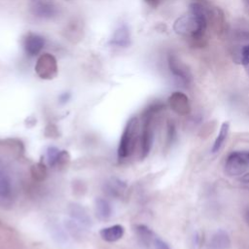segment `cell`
<instances>
[{"instance_id":"4316f807","label":"cell","mask_w":249,"mask_h":249,"mask_svg":"<svg viewBox=\"0 0 249 249\" xmlns=\"http://www.w3.org/2000/svg\"><path fill=\"white\" fill-rule=\"evenodd\" d=\"M240 182L243 184H249V173L243 174L240 178Z\"/></svg>"},{"instance_id":"8fae6325","label":"cell","mask_w":249,"mask_h":249,"mask_svg":"<svg viewBox=\"0 0 249 249\" xmlns=\"http://www.w3.org/2000/svg\"><path fill=\"white\" fill-rule=\"evenodd\" d=\"M124 234V228L122 225H113L103 228L99 231L100 237L107 242H116L120 240Z\"/></svg>"},{"instance_id":"ffe728a7","label":"cell","mask_w":249,"mask_h":249,"mask_svg":"<svg viewBox=\"0 0 249 249\" xmlns=\"http://www.w3.org/2000/svg\"><path fill=\"white\" fill-rule=\"evenodd\" d=\"M65 227L67 229V231L74 236H79V235H83V231L85 229L84 227H82L80 224H78L76 221H74L73 219L67 220L65 223Z\"/></svg>"},{"instance_id":"ac0fdd59","label":"cell","mask_w":249,"mask_h":249,"mask_svg":"<svg viewBox=\"0 0 249 249\" xmlns=\"http://www.w3.org/2000/svg\"><path fill=\"white\" fill-rule=\"evenodd\" d=\"M135 231H136L137 235L139 236V238L145 245H150L153 241V238L156 235L153 232V231L145 225H137L135 227Z\"/></svg>"},{"instance_id":"484cf974","label":"cell","mask_w":249,"mask_h":249,"mask_svg":"<svg viewBox=\"0 0 249 249\" xmlns=\"http://www.w3.org/2000/svg\"><path fill=\"white\" fill-rule=\"evenodd\" d=\"M70 93L69 92H63L62 94L59 95L58 97V100H59V103L61 104H65L69 99H70Z\"/></svg>"},{"instance_id":"30bf717a","label":"cell","mask_w":249,"mask_h":249,"mask_svg":"<svg viewBox=\"0 0 249 249\" xmlns=\"http://www.w3.org/2000/svg\"><path fill=\"white\" fill-rule=\"evenodd\" d=\"M68 213L71 219L76 221L85 229H89L92 226L90 216L87 210L79 203H70L68 206Z\"/></svg>"},{"instance_id":"e0dca14e","label":"cell","mask_w":249,"mask_h":249,"mask_svg":"<svg viewBox=\"0 0 249 249\" xmlns=\"http://www.w3.org/2000/svg\"><path fill=\"white\" fill-rule=\"evenodd\" d=\"M30 174L34 180L38 182L44 181L48 175V170L45 163H43L42 161L33 163L30 166Z\"/></svg>"},{"instance_id":"f546056e","label":"cell","mask_w":249,"mask_h":249,"mask_svg":"<svg viewBox=\"0 0 249 249\" xmlns=\"http://www.w3.org/2000/svg\"><path fill=\"white\" fill-rule=\"evenodd\" d=\"M244 2H245V4H246V6L249 8V0H244Z\"/></svg>"},{"instance_id":"8992f818","label":"cell","mask_w":249,"mask_h":249,"mask_svg":"<svg viewBox=\"0 0 249 249\" xmlns=\"http://www.w3.org/2000/svg\"><path fill=\"white\" fill-rule=\"evenodd\" d=\"M13 201V185L11 177L4 171H0V206H11Z\"/></svg>"},{"instance_id":"7a4b0ae2","label":"cell","mask_w":249,"mask_h":249,"mask_svg":"<svg viewBox=\"0 0 249 249\" xmlns=\"http://www.w3.org/2000/svg\"><path fill=\"white\" fill-rule=\"evenodd\" d=\"M139 131V120L131 117L125 124L118 146V159L124 160L131 156L135 150Z\"/></svg>"},{"instance_id":"83f0119b","label":"cell","mask_w":249,"mask_h":249,"mask_svg":"<svg viewBox=\"0 0 249 249\" xmlns=\"http://www.w3.org/2000/svg\"><path fill=\"white\" fill-rule=\"evenodd\" d=\"M245 220H246L247 224L249 225V205L247 206V208L245 210Z\"/></svg>"},{"instance_id":"9a60e30c","label":"cell","mask_w":249,"mask_h":249,"mask_svg":"<svg viewBox=\"0 0 249 249\" xmlns=\"http://www.w3.org/2000/svg\"><path fill=\"white\" fill-rule=\"evenodd\" d=\"M129 43H130L129 29L125 24H123L115 30L110 40V44L116 47H127Z\"/></svg>"},{"instance_id":"cb8c5ba5","label":"cell","mask_w":249,"mask_h":249,"mask_svg":"<svg viewBox=\"0 0 249 249\" xmlns=\"http://www.w3.org/2000/svg\"><path fill=\"white\" fill-rule=\"evenodd\" d=\"M152 244L155 249H170L169 245L164 240H162L160 237H159L157 235H155V237L153 238Z\"/></svg>"},{"instance_id":"7402d4cb","label":"cell","mask_w":249,"mask_h":249,"mask_svg":"<svg viewBox=\"0 0 249 249\" xmlns=\"http://www.w3.org/2000/svg\"><path fill=\"white\" fill-rule=\"evenodd\" d=\"M60 150H58V148L54 147V146H49L46 150V157H47V160L48 163L51 167H53L55 160L59 154Z\"/></svg>"},{"instance_id":"5bb4252c","label":"cell","mask_w":249,"mask_h":249,"mask_svg":"<svg viewBox=\"0 0 249 249\" xmlns=\"http://www.w3.org/2000/svg\"><path fill=\"white\" fill-rule=\"evenodd\" d=\"M231 246V239L229 234L223 231L218 230L210 238L207 249H228Z\"/></svg>"},{"instance_id":"603a6c76","label":"cell","mask_w":249,"mask_h":249,"mask_svg":"<svg viewBox=\"0 0 249 249\" xmlns=\"http://www.w3.org/2000/svg\"><path fill=\"white\" fill-rule=\"evenodd\" d=\"M45 135L47 137H52V138H56L59 135L58 132V128L55 124H49L46 128H45Z\"/></svg>"},{"instance_id":"52a82bcc","label":"cell","mask_w":249,"mask_h":249,"mask_svg":"<svg viewBox=\"0 0 249 249\" xmlns=\"http://www.w3.org/2000/svg\"><path fill=\"white\" fill-rule=\"evenodd\" d=\"M168 103L170 108L179 115H187L191 111V106L188 96L180 91L173 92L169 98Z\"/></svg>"},{"instance_id":"f1b7e54d","label":"cell","mask_w":249,"mask_h":249,"mask_svg":"<svg viewBox=\"0 0 249 249\" xmlns=\"http://www.w3.org/2000/svg\"><path fill=\"white\" fill-rule=\"evenodd\" d=\"M245 156H246L247 160H249V151H245Z\"/></svg>"},{"instance_id":"ba28073f","label":"cell","mask_w":249,"mask_h":249,"mask_svg":"<svg viewBox=\"0 0 249 249\" xmlns=\"http://www.w3.org/2000/svg\"><path fill=\"white\" fill-rule=\"evenodd\" d=\"M31 12L34 16L41 18H52L57 14L56 6L48 0H33Z\"/></svg>"},{"instance_id":"2e32d148","label":"cell","mask_w":249,"mask_h":249,"mask_svg":"<svg viewBox=\"0 0 249 249\" xmlns=\"http://www.w3.org/2000/svg\"><path fill=\"white\" fill-rule=\"evenodd\" d=\"M229 130H230V124L229 122H224L221 125V128H220V131H219V134L217 136V138L215 139L214 141V144L212 146V149H211V152L212 153H217L221 150V148L223 147L227 137H228V134H229Z\"/></svg>"},{"instance_id":"5b68a950","label":"cell","mask_w":249,"mask_h":249,"mask_svg":"<svg viewBox=\"0 0 249 249\" xmlns=\"http://www.w3.org/2000/svg\"><path fill=\"white\" fill-rule=\"evenodd\" d=\"M167 62L171 73L173 74L174 77H176V79H178L184 85H189L191 83L192 74L190 70L184 63H182L178 59V57L175 54L169 53Z\"/></svg>"},{"instance_id":"4fadbf2b","label":"cell","mask_w":249,"mask_h":249,"mask_svg":"<svg viewBox=\"0 0 249 249\" xmlns=\"http://www.w3.org/2000/svg\"><path fill=\"white\" fill-rule=\"evenodd\" d=\"M94 211H95V215H96L97 219L100 221L109 220L113 214V209H112L111 203L103 197L95 198Z\"/></svg>"},{"instance_id":"277c9868","label":"cell","mask_w":249,"mask_h":249,"mask_svg":"<svg viewBox=\"0 0 249 249\" xmlns=\"http://www.w3.org/2000/svg\"><path fill=\"white\" fill-rule=\"evenodd\" d=\"M35 72L41 79H53L57 75V63L54 56L50 53L41 54L37 59Z\"/></svg>"},{"instance_id":"44dd1931","label":"cell","mask_w":249,"mask_h":249,"mask_svg":"<svg viewBox=\"0 0 249 249\" xmlns=\"http://www.w3.org/2000/svg\"><path fill=\"white\" fill-rule=\"evenodd\" d=\"M238 55H239L241 64L244 66V69L247 75L249 76V44L241 47V50Z\"/></svg>"},{"instance_id":"6da1fadb","label":"cell","mask_w":249,"mask_h":249,"mask_svg":"<svg viewBox=\"0 0 249 249\" xmlns=\"http://www.w3.org/2000/svg\"><path fill=\"white\" fill-rule=\"evenodd\" d=\"M164 109V104L156 102L149 105L142 113V130L140 133L141 159L146 158L153 146L155 137V116Z\"/></svg>"},{"instance_id":"3957f363","label":"cell","mask_w":249,"mask_h":249,"mask_svg":"<svg viewBox=\"0 0 249 249\" xmlns=\"http://www.w3.org/2000/svg\"><path fill=\"white\" fill-rule=\"evenodd\" d=\"M249 165V160L245 156V151H235L231 153L225 163V170L229 176L242 175Z\"/></svg>"},{"instance_id":"d4e9b609","label":"cell","mask_w":249,"mask_h":249,"mask_svg":"<svg viewBox=\"0 0 249 249\" xmlns=\"http://www.w3.org/2000/svg\"><path fill=\"white\" fill-rule=\"evenodd\" d=\"M176 137V130L174 124L172 122H168L167 124V143L171 144Z\"/></svg>"},{"instance_id":"d6986e66","label":"cell","mask_w":249,"mask_h":249,"mask_svg":"<svg viewBox=\"0 0 249 249\" xmlns=\"http://www.w3.org/2000/svg\"><path fill=\"white\" fill-rule=\"evenodd\" d=\"M70 160H71V158H70V155H69L68 151L62 150V151L59 152V154H58V156L55 160L53 167H56L59 170L65 169L69 165Z\"/></svg>"},{"instance_id":"7c38bea8","label":"cell","mask_w":249,"mask_h":249,"mask_svg":"<svg viewBox=\"0 0 249 249\" xmlns=\"http://www.w3.org/2000/svg\"><path fill=\"white\" fill-rule=\"evenodd\" d=\"M104 189L109 196L114 197H122L126 190V184L117 177H112L104 184Z\"/></svg>"},{"instance_id":"9c48e42d","label":"cell","mask_w":249,"mask_h":249,"mask_svg":"<svg viewBox=\"0 0 249 249\" xmlns=\"http://www.w3.org/2000/svg\"><path fill=\"white\" fill-rule=\"evenodd\" d=\"M45 46V39L34 33H28L23 40V48L27 55L35 56L41 53Z\"/></svg>"}]
</instances>
